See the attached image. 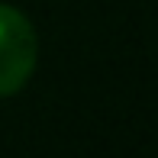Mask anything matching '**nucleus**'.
Segmentation results:
<instances>
[{
  "label": "nucleus",
  "instance_id": "obj_1",
  "mask_svg": "<svg viewBox=\"0 0 158 158\" xmlns=\"http://www.w3.org/2000/svg\"><path fill=\"white\" fill-rule=\"evenodd\" d=\"M35 29L19 10L0 3V97L26 87L35 68Z\"/></svg>",
  "mask_w": 158,
  "mask_h": 158
}]
</instances>
